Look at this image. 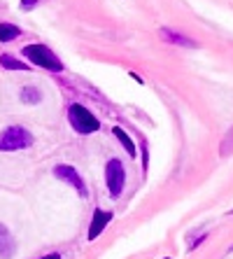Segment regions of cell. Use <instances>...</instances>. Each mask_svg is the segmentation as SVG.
Segmentation results:
<instances>
[{
    "label": "cell",
    "instance_id": "ba28073f",
    "mask_svg": "<svg viewBox=\"0 0 233 259\" xmlns=\"http://www.w3.org/2000/svg\"><path fill=\"white\" fill-rule=\"evenodd\" d=\"M17 252V243H14L12 231L0 222V259H12Z\"/></svg>",
    "mask_w": 233,
    "mask_h": 259
},
{
    "label": "cell",
    "instance_id": "7a4b0ae2",
    "mask_svg": "<svg viewBox=\"0 0 233 259\" xmlns=\"http://www.w3.org/2000/svg\"><path fill=\"white\" fill-rule=\"evenodd\" d=\"M66 119L70 124V129L80 136H91L96 131H100V119L93 115L91 110L82 103H70L66 108Z\"/></svg>",
    "mask_w": 233,
    "mask_h": 259
},
{
    "label": "cell",
    "instance_id": "3957f363",
    "mask_svg": "<svg viewBox=\"0 0 233 259\" xmlns=\"http://www.w3.org/2000/svg\"><path fill=\"white\" fill-rule=\"evenodd\" d=\"M33 133L21 124H12V126H5L0 131V152H21L33 147Z\"/></svg>",
    "mask_w": 233,
    "mask_h": 259
},
{
    "label": "cell",
    "instance_id": "4fadbf2b",
    "mask_svg": "<svg viewBox=\"0 0 233 259\" xmlns=\"http://www.w3.org/2000/svg\"><path fill=\"white\" fill-rule=\"evenodd\" d=\"M219 154H221V157H228V154H233V126L226 131V136H224V140H221Z\"/></svg>",
    "mask_w": 233,
    "mask_h": 259
},
{
    "label": "cell",
    "instance_id": "9a60e30c",
    "mask_svg": "<svg viewBox=\"0 0 233 259\" xmlns=\"http://www.w3.org/2000/svg\"><path fill=\"white\" fill-rule=\"evenodd\" d=\"M38 3H40V0H21L19 7H21V12H28V10H35Z\"/></svg>",
    "mask_w": 233,
    "mask_h": 259
},
{
    "label": "cell",
    "instance_id": "5bb4252c",
    "mask_svg": "<svg viewBox=\"0 0 233 259\" xmlns=\"http://www.w3.org/2000/svg\"><path fill=\"white\" fill-rule=\"evenodd\" d=\"M140 152H142V168L149 166V147H147V140L140 138Z\"/></svg>",
    "mask_w": 233,
    "mask_h": 259
},
{
    "label": "cell",
    "instance_id": "9c48e42d",
    "mask_svg": "<svg viewBox=\"0 0 233 259\" xmlns=\"http://www.w3.org/2000/svg\"><path fill=\"white\" fill-rule=\"evenodd\" d=\"M0 68L14 70V73H28V70H33V66L28 61H24V59H17V56L3 52V54H0Z\"/></svg>",
    "mask_w": 233,
    "mask_h": 259
},
{
    "label": "cell",
    "instance_id": "8992f818",
    "mask_svg": "<svg viewBox=\"0 0 233 259\" xmlns=\"http://www.w3.org/2000/svg\"><path fill=\"white\" fill-rule=\"evenodd\" d=\"M112 210H103V208H96L91 215V222H89V233H87V240H96L100 233H105L107 224L112 222Z\"/></svg>",
    "mask_w": 233,
    "mask_h": 259
},
{
    "label": "cell",
    "instance_id": "e0dca14e",
    "mask_svg": "<svg viewBox=\"0 0 233 259\" xmlns=\"http://www.w3.org/2000/svg\"><path fill=\"white\" fill-rule=\"evenodd\" d=\"M38 259H63L59 252H49V254H42V257H38Z\"/></svg>",
    "mask_w": 233,
    "mask_h": 259
},
{
    "label": "cell",
    "instance_id": "277c9868",
    "mask_svg": "<svg viewBox=\"0 0 233 259\" xmlns=\"http://www.w3.org/2000/svg\"><path fill=\"white\" fill-rule=\"evenodd\" d=\"M105 187L112 198H119L124 194V189H126V168L121 164V159L112 157L105 164Z\"/></svg>",
    "mask_w": 233,
    "mask_h": 259
},
{
    "label": "cell",
    "instance_id": "52a82bcc",
    "mask_svg": "<svg viewBox=\"0 0 233 259\" xmlns=\"http://www.w3.org/2000/svg\"><path fill=\"white\" fill-rule=\"evenodd\" d=\"M159 38L163 42H168V45H175V47H184V49H196L198 47V42L193 40V38H189V35H184L182 31H175V28H159Z\"/></svg>",
    "mask_w": 233,
    "mask_h": 259
},
{
    "label": "cell",
    "instance_id": "2e32d148",
    "mask_svg": "<svg viewBox=\"0 0 233 259\" xmlns=\"http://www.w3.org/2000/svg\"><path fill=\"white\" fill-rule=\"evenodd\" d=\"M207 236H210V233H207V231H203V233H200V236H198V240H193L191 245H189V252H193V250H196V247H198V245H203V243H205V240H207Z\"/></svg>",
    "mask_w": 233,
    "mask_h": 259
},
{
    "label": "cell",
    "instance_id": "30bf717a",
    "mask_svg": "<svg viewBox=\"0 0 233 259\" xmlns=\"http://www.w3.org/2000/svg\"><path fill=\"white\" fill-rule=\"evenodd\" d=\"M112 136L117 138V143L121 145V147H124V150H126V154L131 159H135L138 157V145H135V140L131 136H128L126 131L121 129V126H112Z\"/></svg>",
    "mask_w": 233,
    "mask_h": 259
},
{
    "label": "cell",
    "instance_id": "6da1fadb",
    "mask_svg": "<svg viewBox=\"0 0 233 259\" xmlns=\"http://www.w3.org/2000/svg\"><path fill=\"white\" fill-rule=\"evenodd\" d=\"M21 59L28 61L33 68H42V70H49V73H63L66 66L63 61L59 59V54H54L52 47H47L42 42H31L26 47L21 49Z\"/></svg>",
    "mask_w": 233,
    "mask_h": 259
},
{
    "label": "cell",
    "instance_id": "ac0fdd59",
    "mask_svg": "<svg viewBox=\"0 0 233 259\" xmlns=\"http://www.w3.org/2000/svg\"><path fill=\"white\" fill-rule=\"evenodd\" d=\"M228 252H233V245H231V247H228Z\"/></svg>",
    "mask_w": 233,
    "mask_h": 259
},
{
    "label": "cell",
    "instance_id": "7c38bea8",
    "mask_svg": "<svg viewBox=\"0 0 233 259\" xmlns=\"http://www.w3.org/2000/svg\"><path fill=\"white\" fill-rule=\"evenodd\" d=\"M21 103H26V105H38L42 101V91L40 87H35V84H26V87H21V94H19Z\"/></svg>",
    "mask_w": 233,
    "mask_h": 259
},
{
    "label": "cell",
    "instance_id": "5b68a950",
    "mask_svg": "<svg viewBox=\"0 0 233 259\" xmlns=\"http://www.w3.org/2000/svg\"><path fill=\"white\" fill-rule=\"evenodd\" d=\"M54 177L61 180V182L70 184L82 198H87L89 189H87V184H84V177L80 175V171H77L73 164H56L54 166Z\"/></svg>",
    "mask_w": 233,
    "mask_h": 259
},
{
    "label": "cell",
    "instance_id": "8fae6325",
    "mask_svg": "<svg viewBox=\"0 0 233 259\" xmlns=\"http://www.w3.org/2000/svg\"><path fill=\"white\" fill-rule=\"evenodd\" d=\"M21 38V28L12 21H0V42H14Z\"/></svg>",
    "mask_w": 233,
    "mask_h": 259
},
{
    "label": "cell",
    "instance_id": "d6986e66",
    "mask_svg": "<svg viewBox=\"0 0 233 259\" xmlns=\"http://www.w3.org/2000/svg\"><path fill=\"white\" fill-rule=\"evenodd\" d=\"M166 259H170V257H166Z\"/></svg>",
    "mask_w": 233,
    "mask_h": 259
}]
</instances>
